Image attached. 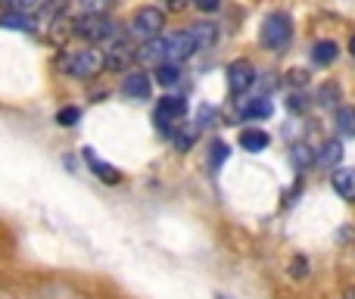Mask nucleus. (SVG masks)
I'll return each mask as SVG.
<instances>
[{
    "mask_svg": "<svg viewBox=\"0 0 355 299\" xmlns=\"http://www.w3.org/2000/svg\"><path fill=\"white\" fill-rule=\"evenodd\" d=\"M337 131L346 137H355V106H340L337 110Z\"/></svg>",
    "mask_w": 355,
    "mask_h": 299,
    "instance_id": "nucleus-18",
    "label": "nucleus"
},
{
    "mask_svg": "<svg viewBox=\"0 0 355 299\" xmlns=\"http://www.w3.org/2000/svg\"><path fill=\"white\" fill-rule=\"evenodd\" d=\"M137 60L147 62V66L168 62V56H166V37H150V41H144V47L137 50Z\"/></svg>",
    "mask_w": 355,
    "mask_h": 299,
    "instance_id": "nucleus-9",
    "label": "nucleus"
},
{
    "mask_svg": "<svg viewBox=\"0 0 355 299\" xmlns=\"http://www.w3.org/2000/svg\"><path fill=\"white\" fill-rule=\"evenodd\" d=\"M0 28H10V31H31L35 28V19H28L22 10H10L0 16Z\"/></svg>",
    "mask_w": 355,
    "mask_h": 299,
    "instance_id": "nucleus-14",
    "label": "nucleus"
},
{
    "mask_svg": "<svg viewBox=\"0 0 355 299\" xmlns=\"http://www.w3.org/2000/svg\"><path fill=\"white\" fill-rule=\"evenodd\" d=\"M172 137H175V147L181 153H187L196 144V137H200V125H187L181 131H172Z\"/></svg>",
    "mask_w": 355,
    "mask_h": 299,
    "instance_id": "nucleus-20",
    "label": "nucleus"
},
{
    "mask_svg": "<svg viewBox=\"0 0 355 299\" xmlns=\"http://www.w3.org/2000/svg\"><path fill=\"white\" fill-rule=\"evenodd\" d=\"M162 3H166L168 12H181L184 6H187V0H162Z\"/></svg>",
    "mask_w": 355,
    "mask_h": 299,
    "instance_id": "nucleus-31",
    "label": "nucleus"
},
{
    "mask_svg": "<svg viewBox=\"0 0 355 299\" xmlns=\"http://www.w3.org/2000/svg\"><path fill=\"white\" fill-rule=\"evenodd\" d=\"M85 159H87L91 171L100 178V181H106V184H119V181H122V171H119L116 165H106L103 159H97V156H94V150H85Z\"/></svg>",
    "mask_w": 355,
    "mask_h": 299,
    "instance_id": "nucleus-10",
    "label": "nucleus"
},
{
    "mask_svg": "<svg viewBox=\"0 0 355 299\" xmlns=\"http://www.w3.org/2000/svg\"><path fill=\"white\" fill-rule=\"evenodd\" d=\"M193 3L200 6L202 12H215V10H218V3H221V0H193Z\"/></svg>",
    "mask_w": 355,
    "mask_h": 299,
    "instance_id": "nucleus-29",
    "label": "nucleus"
},
{
    "mask_svg": "<svg viewBox=\"0 0 355 299\" xmlns=\"http://www.w3.org/2000/svg\"><path fill=\"white\" fill-rule=\"evenodd\" d=\"M287 81H290V85H296V87H302V85L309 81V72H306V69H290V72H287Z\"/></svg>",
    "mask_w": 355,
    "mask_h": 299,
    "instance_id": "nucleus-28",
    "label": "nucleus"
},
{
    "mask_svg": "<svg viewBox=\"0 0 355 299\" xmlns=\"http://www.w3.org/2000/svg\"><path fill=\"white\" fill-rule=\"evenodd\" d=\"M135 56H137L135 47H131V44L122 37V41H116L110 50H106L103 60H106V69H112V72H122V69H128V62L135 60Z\"/></svg>",
    "mask_w": 355,
    "mask_h": 299,
    "instance_id": "nucleus-7",
    "label": "nucleus"
},
{
    "mask_svg": "<svg viewBox=\"0 0 355 299\" xmlns=\"http://www.w3.org/2000/svg\"><path fill=\"white\" fill-rule=\"evenodd\" d=\"M190 31H193V37H196V44H200V50L209 47V44L215 41V25H212V22H196Z\"/></svg>",
    "mask_w": 355,
    "mask_h": 299,
    "instance_id": "nucleus-22",
    "label": "nucleus"
},
{
    "mask_svg": "<svg viewBox=\"0 0 355 299\" xmlns=\"http://www.w3.org/2000/svg\"><path fill=\"white\" fill-rule=\"evenodd\" d=\"M290 162H293L296 171H309V165L315 162L312 147H309V144H293V147H290Z\"/></svg>",
    "mask_w": 355,
    "mask_h": 299,
    "instance_id": "nucleus-16",
    "label": "nucleus"
},
{
    "mask_svg": "<svg viewBox=\"0 0 355 299\" xmlns=\"http://www.w3.org/2000/svg\"><path fill=\"white\" fill-rule=\"evenodd\" d=\"M196 50H200V44H196V37H193V31H178V35L172 37H166V56H168V62H181V60H187V56H193Z\"/></svg>",
    "mask_w": 355,
    "mask_h": 299,
    "instance_id": "nucleus-5",
    "label": "nucleus"
},
{
    "mask_svg": "<svg viewBox=\"0 0 355 299\" xmlns=\"http://www.w3.org/2000/svg\"><path fill=\"white\" fill-rule=\"evenodd\" d=\"M290 110H293V112H302V110H306V103H302L300 94H293V97H290Z\"/></svg>",
    "mask_w": 355,
    "mask_h": 299,
    "instance_id": "nucleus-32",
    "label": "nucleus"
},
{
    "mask_svg": "<svg viewBox=\"0 0 355 299\" xmlns=\"http://www.w3.org/2000/svg\"><path fill=\"white\" fill-rule=\"evenodd\" d=\"M60 66L75 78H94V75H100L106 69V60L100 50H75V53L62 56Z\"/></svg>",
    "mask_w": 355,
    "mask_h": 299,
    "instance_id": "nucleus-3",
    "label": "nucleus"
},
{
    "mask_svg": "<svg viewBox=\"0 0 355 299\" xmlns=\"http://www.w3.org/2000/svg\"><path fill=\"white\" fill-rule=\"evenodd\" d=\"M349 50H352V56H355V35H352V41H349Z\"/></svg>",
    "mask_w": 355,
    "mask_h": 299,
    "instance_id": "nucleus-34",
    "label": "nucleus"
},
{
    "mask_svg": "<svg viewBox=\"0 0 355 299\" xmlns=\"http://www.w3.org/2000/svg\"><path fill=\"white\" fill-rule=\"evenodd\" d=\"M337 56H340L337 41H318L312 47V62H318V66H331Z\"/></svg>",
    "mask_w": 355,
    "mask_h": 299,
    "instance_id": "nucleus-15",
    "label": "nucleus"
},
{
    "mask_svg": "<svg viewBox=\"0 0 355 299\" xmlns=\"http://www.w3.org/2000/svg\"><path fill=\"white\" fill-rule=\"evenodd\" d=\"M122 94L135 100H150V75L147 72H128L122 78Z\"/></svg>",
    "mask_w": 355,
    "mask_h": 299,
    "instance_id": "nucleus-8",
    "label": "nucleus"
},
{
    "mask_svg": "<svg viewBox=\"0 0 355 299\" xmlns=\"http://www.w3.org/2000/svg\"><path fill=\"white\" fill-rule=\"evenodd\" d=\"M81 6H85V12H106L116 0H78Z\"/></svg>",
    "mask_w": 355,
    "mask_h": 299,
    "instance_id": "nucleus-26",
    "label": "nucleus"
},
{
    "mask_svg": "<svg viewBox=\"0 0 355 299\" xmlns=\"http://www.w3.org/2000/svg\"><path fill=\"white\" fill-rule=\"evenodd\" d=\"M340 159H343V144H340V141H327L324 150H321V156H318V162L324 165V169H334Z\"/></svg>",
    "mask_w": 355,
    "mask_h": 299,
    "instance_id": "nucleus-21",
    "label": "nucleus"
},
{
    "mask_svg": "<svg viewBox=\"0 0 355 299\" xmlns=\"http://www.w3.org/2000/svg\"><path fill=\"white\" fill-rule=\"evenodd\" d=\"M6 6H12V10H28V6H35L37 0H3Z\"/></svg>",
    "mask_w": 355,
    "mask_h": 299,
    "instance_id": "nucleus-30",
    "label": "nucleus"
},
{
    "mask_svg": "<svg viewBox=\"0 0 355 299\" xmlns=\"http://www.w3.org/2000/svg\"><path fill=\"white\" fill-rule=\"evenodd\" d=\"M337 97H340V87L334 85V81H327V85L321 87V94H318V103L321 106H334L337 103Z\"/></svg>",
    "mask_w": 355,
    "mask_h": 299,
    "instance_id": "nucleus-25",
    "label": "nucleus"
},
{
    "mask_svg": "<svg viewBox=\"0 0 355 299\" xmlns=\"http://www.w3.org/2000/svg\"><path fill=\"white\" fill-rule=\"evenodd\" d=\"M343 299H355V287H346L343 290Z\"/></svg>",
    "mask_w": 355,
    "mask_h": 299,
    "instance_id": "nucleus-33",
    "label": "nucleus"
},
{
    "mask_svg": "<svg viewBox=\"0 0 355 299\" xmlns=\"http://www.w3.org/2000/svg\"><path fill=\"white\" fill-rule=\"evenodd\" d=\"M259 37H262V47H268L271 53H281V50L293 41V22H290V16L287 12H271L262 22Z\"/></svg>",
    "mask_w": 355,
    "mask_h": 299,
    "instance_id": "nucleus-1",
    "label": "nucleus"
},
{
    "mask_svg": "<svg viewBox=\"0 0 355 299\" xmlns=\"http://www.w3.org/2000/svg\"><path fill=\"white\" fill-rule=\"evenodd\" d=\"M331 181H334V190H337L343 200L355 203V169H337Z\"/></svg>",
    "mask_w": 355,
    "mask_h": 299,
    "instance_id": "nucleus-11",
    "label": "nucleus"
},
{
    "mask_svg": "<svg viewBox=\"0 0 355 299\" xmlns=\"http://www.w3.org/2000/svg\"><path fill=\"white\" fill-rule=\"evenodd\" d=\"M290 275H293V277H306L309 275V259L306 256H296L293 265H290Z\"/></svg>",
    "mask_w": 355,
    "mask_h": 299,
    "instance_id": "nucleus-27",
    "label": "nucleus"
},
{
    "mask_svg": "<svg viewBox=\"0 0 355 299\" xmlns=\"http://www.w3.org/2000/svg\"><path fill=\"white\" fill-rule=\"evenodd\" d=\"M227 153H231V150H227V144L215 141L212 144V153H209V169H218V165L227 159Z\"/></svg>",
    "mask_w": 355,
    "mask_h": 299,
    "instance_id": "nucleus-24",
    "label": "nucleus"
},
{
    "mask_svg": "<svg viewBox=\"0 0 355 299\" xmlns=\"http://www.w3.org/2000/svg\"><path fill=\"white\" fill-rule=\"evenodd\" d=\"M62 16H66V0H47V3L41 6V12H37L35 25H47V28H53Z\"/></svg>",
    "mask_w": 355,
    "mask_h": 299,
    "instance_id": "nucleus-12",
    "label": "nucleus"
},
{
    "mask_svg": "<svg viewBox=\"0 0 355 299\" xmlns=\"http://www.w3.org/2000/svg\"><path fill=\"white\" fill-rule=\"evenodd\" d=\"M162 25H166V12L159 6H141V10L131 16V37H141V41H150V37H159Z\"/></svg>",
    "mask_w": 355,
    "mask_h": 299,
    "instance_id": "nucleus-4",
    "label": "nucleus"
},
{
    "mask_svg": "<svg viewBox=\"0 0 355 299\" xmlns=\"http://www.w3.org/2000/svg\"><path fill=\"white\" fill-rule=\"evenodd\" d=\"M78 119H81V110H78V106H62V110L56 112V125H62V128H72Z\"/></svg>",
    "mask_w": 355,
    "mask_h": 299,
    "instance_id": "nucleus-23",
    "label": "nucleus"
},
{
    "mask_svg": "<svg viewBox=\"0 0 355 299\" xmlns=\"http://www.w3.org/2000/svg\"><path fill=\"white\" fill-rule=\"evenodd\" d=\"M271 144V137L265 135L262 128H246V131H240V147H243L246 153H259V150H265Z\"/></svg>",
    "mask_w": 355,
    "mask_h": 299,
    "instance_id": "nucleus-13",
    "label": "nucleus"
},
{
    "mask_svg": "<svg viewBox=\"0 0 355 299\" xmlns=\"http://www.w3.org/2000/svg\"><path fill=\"white\" fill-rule=\"evenodd\" d=\"M271 112H275V106H271V100L259 97V100H252V103H246L240 116H243V119H268Z\"/></svg>",
    "mask_w": 355,
    "mask_h": 299,
    "instance_id": "nucleus-19",
    "label": "nucleus"
},
{
    "mask_svg": "<svg viewBox=\"0 0 355 299\" xmlns=\"http://www.w3.org/2000/svg\"><path fill=\"white\" fill-rule=\"evenodd\" d=\"M72 31L81 37V41L100 44V41L116 37V22H112V19H106V12H85L81 19H75V22H72Z\"/></svg>",
    "mask_w": 355,
    "mask_h": 299,
    "instance_id": "nucleus-2",
    "label": "nucleus"
},
{
    "mask_svg": "<svg viewBox=\"0 0 355 299\" xmlns=\"http://www.w3.org/2000/svg\"><path fill=\"white\" fill-rule=\"evenodd\" d=\"M156 81H159L162 87H172L181 81V66L178 62H159L156 66Z\"/></svg>",
    "mask_w": 355,
    "mask_h": 299,
    "instance_id": "nucleus-17",
    "label": "nucleus"
},
{
    "mask_svg": "<svg viewBox=\"0 0 355 299\" xmlns=\"http://www.w3.org/2000/svg\"><path fill=\"white\" fill-rule=\"evenodd\" d=\"M252 85H256V69H252V62L234 60L231 66H227V87H231L234 94H243V91H250Z\"/></svg>",
    "mask_w": 355,
    "mask_h": 299,
    "instance_id": "nucleus-6",
    "label": "nucleus"
}]
</instances>
